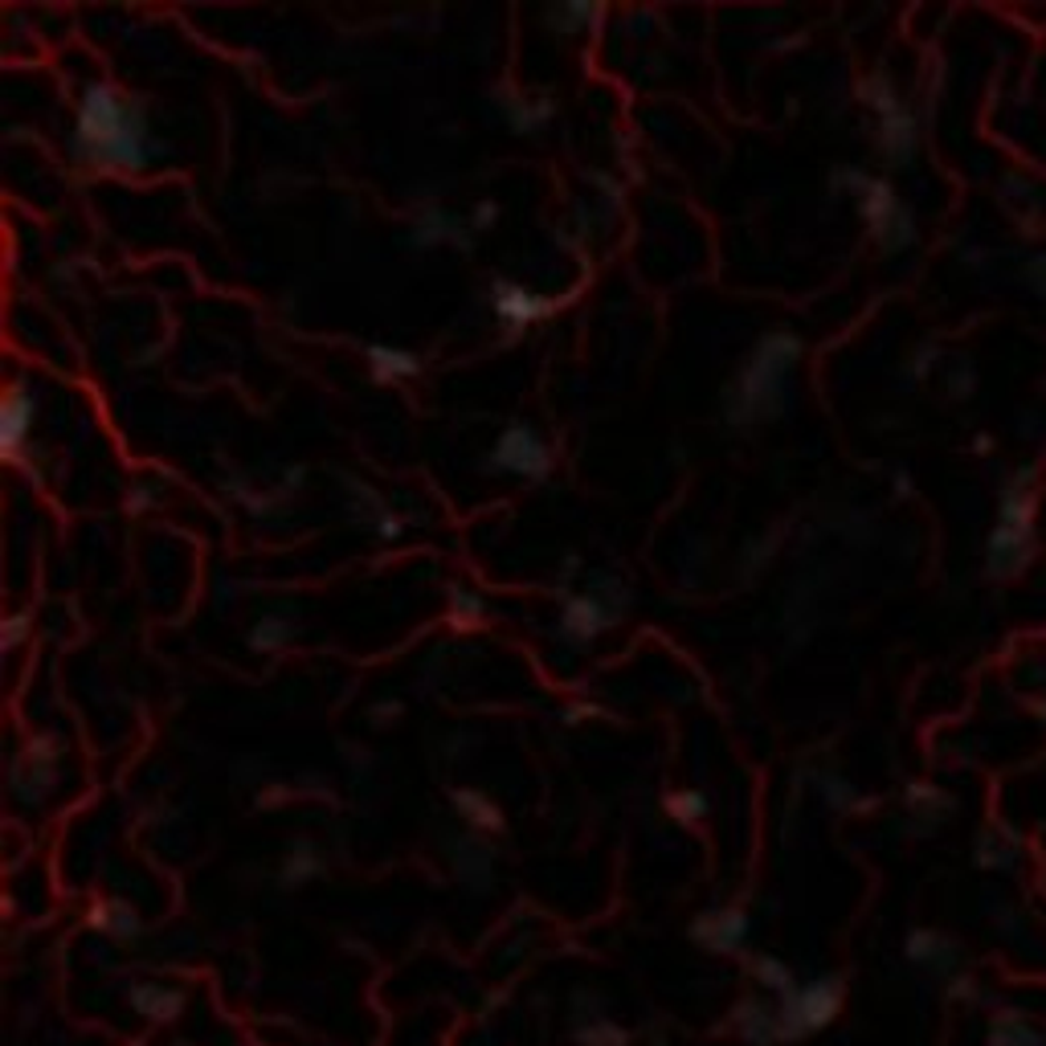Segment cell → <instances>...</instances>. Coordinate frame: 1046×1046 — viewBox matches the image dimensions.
Instances as JSON below:
<instances>
[{"label":"cell","mask_w":1046,"mask_h":1046,"mask_svg":"<svg viewBox=\"0 0 1046 1046\" xmlns=\"http://www.w3.org/2000/svg\"><path fill=\"white\" fill-rule=\"evenodd\" d=\"M75 156L95 173H144L151 160V131L144 102L127 99L111 82H87L75 111Z\"/></svg>","instance_id":"1"},{"label":"cell","mask_w":1046,"mask_h":1046,"mask_svg":"<svg viewBox=\"0 0 1046 1046\" xmlns=\"http://www.w3.org/2000/svg\"><path fill=\"white\" fill-rule=\"evenodd\" d=\"M801 360V340L798 332L773 328L764 332L752 348L749 364L740 369V377L727 389V421L736 430H756L764 421H773L789 401V377L798 372Z\"/></svg>","instance_id":"2"},{"label":"cell","mask_w":1046,"mask_h":1046,"mask_svg":"<svg viewBox=\"0 0 1046 1046\" xmlns=\"http://www.w3.org/2000/svg\"><path fill=\"white\" fill-rule=\"evenodd\" d=\"M842 1001H847L842 977H813V981L798 985L781 1001V1043H801V1038L825 1030L842 1014Z\"/></svg>","instance_id":"3"},{"label":"cell","mask_w":1046,"mask_h":1046,"mask_svg":"<svg viewBox=\"0 0 1046 1046\" xmlns=\"http://www.w3.org/2000/svg\"><path fill=\"white\" fill-rule=\"evenodd\" d=\"M602 580H605V589L577 593V597H568L565 602V614H560V638H565L568 646H589V642H597L605 629L614 626L617 614H626L629 589L614 577H602Z\"/></svg>","instance_id":"4"},{"label":"cell","mask_w":1046,"mask_h":1046,"mask_svg":"<svg viewBox=\"0 0 1046 1046\" xmlns=\"http://www.w3.org/2000/svg\"><path fill=\"white\" fill-rule=\"evenodd\" d=\"M842 180L854 185L859 209H862V217H867V225H871L879 250H887V254L908 250L911 237H916V229H911V213L899 205V197L891 193V185H887V180H871V176H859V173H847Z\"/></svg>","instance_id":"5"},{"label":"cell","mask_w":1046,"mask_h":1046,"mask_svg":"<svg viewBox=\"0 0 1046 1046\" xmlns=\"http://www.w3.org/2000/svg\"><path fill=\"white\" fill-rule=\"evenodd\" d=\"M487 458H491L487 467H491L495 475H511V479H524V482H540L553 475V450H548V442L540 438V430L528 426V421H511V426L495 438Z\"/></svg>","instance_id":"6"},{"label":"cell","mask_w":1046,"mask_h":1046,"mask_svg":"<svg viewBox=\"0 0 1046 1046\" xmlns=\"http://www.w3.org/2000/svg\"><path fill=\"white\" fill-rule=\"evenodd\" d=\"M1030 519H1034V495L1014 487V491L1001 499V524L989 536V573L997 577H1009L1026 565L1030 556Z\"/></svg>","instance_id":"7"},{"label":"cell","mask_w":1046,"mask_h":1046,"mask_svg":"<svg viewBox=\"0 0 1046 1046\" xmlns=\"http://www.w3.org/2000/svg\"><path fill=\"white\" fill-rule=\"evenodd\" d=\"M58 769H62V740L50 736V732H41V736L29 740L26 756H21V764L13 769L17 801L38 805V801L50 798L53 785H58Z\"/></svg>","instance_id":"8"},{"label":"cell","mask_w":1046,"mask_h":1046,"mask_svg":"<svg viewBox=\"0 0 1046 1046\" xmlns=\"http://www.w3.org/2000/svg\"><path fill=\"white\" fill-rule=\"evenodd\" d=\"M556 307H560V303H556L553 295H540V291H531V286H524V283H511V278H499V283L491 286L495 320L504 323L511 335L544 323Z\"/></svg>","instance_id":"9"},{"label":"cell","mask_w":1046,"mask_h":1046,"mask_svg":"<svg viewBox=\"0 0 1046 1046\" xmlns=\"http://www.w3.org/2000/svg\"><path fill=\"white\" fill-rule=\"evenodd\" d=\"M749 932H752L749 911L732 908V903H724V908H707L691 920V940H695L703 952H715V957H732V952H740L744 940H749Z\"/></svg>","instance_id":"10"},{"label":"cell","mask_w":1046,"mask_h":1046,"mask_svg":"<svg viewBox=\"0 0 1046 1046\" xmlns=\"http://www.w3.org/2000/svg\"><path fill=\"white\" fill-rule=\"evenodd\" d=\"M33 421H38V397L17 381L4 393V405H0V446H4L9 462H21V450H26L29 433H33Z\"/></svg>","instance_id":"11"},{"label":"cell","mask_w":1046,"mask_h":1046,"mask_svg":"<svg viewBox=\"0 0 1046 1046\" xmlns=\"http://www.w3.org/2000/svg\"><path fill=\"white\" fill-rule=\"evenodd\" d=\"M127 1006L136 1009L144 1021L164 1026V1021H176L180 1014H185L188 994L185 989H176V985H164V981H136V985H127Z\"/></svg>","instance_id":"12"},{"label":"cell","mask_w":1046,"mask_h":1046,"mask_svg":"<svg viewBox=\"0 0 1046 1046\" xmlns=\"http://www.w3.org/2000/svg\"><path fill=\"white\" fill-rule=\"evenodd\" d=\"M732 1030L749 1046H781V1006H769L764 997H744L732 1009Z\"/></svg>","instance_id":"13"},{"label":"cell","mask_w":1046,"mask_h":1046,"mask_svg":"<svg viewBox=\"0 0 1046 1046\" xmlns=\"http://www.w3.org/2000/svg\"><path fill=\"white\" fill-rule=\"evenodd\" d=\"M495 102H499L507 127L519 131V136H540L556 115V102L548 99V95H511V90L504 87Z\"/></svg>","instance_id":"14"},{"label":"cell","mask_w":1046,"mask_h":1046,"mask_svg":"<svg viewBox=\"0 0 1046 1046\" xmlns=\"http://www.w3.org/2000/svg\"><path fill=\"white\" fill-rule=\"evenodd\" d=\"M903 957H908L911 965H920V969L948 972L952 965H957L960 948H957V940H948L945 932L916 928V932H908V940H903Z\"/></svg>","instance_id":"15"},{"label":"cell","mask_w":1046,"mask_h":1046,"mask_svg":"<svg viewBox=\"0 0 1046 1046\" xmlns=\"http://www.w3.org/2000/svg\"><path fill=\"white\" fill-rule=\"evenodd\" d=\"M916 119H911V111L899 102L896 111H887V115H879V151H883L887 160L891 164H903L916 156Z\"/></svg>","instance_id":"16"},{"label":"cell","mask_w":1046,"mask_h":1046,"mask_svg":"<svg viewBox=\"0 0 1046 1046\" xmlns=\"http://www.w3.org/2000/svg\"><path fill=\"white\" fill-rule=\"evenodd\" d=\"M450 859H454V874L470 887V891H482V887L491 883L495 850L487 847L482 838H458L454 847H450Z\"/></svg>","instance_id":"17"},{"label":"cell","mask_w":1046,"mask_h":1046,"mask_svg":"<svg viewBox=\"0 0 1046 1046\" xmlns=\"http://www.w3.org/2000/svg\"><path fill=\"white\" fill-rule=\"evenodd\" d=\"M87 923L95 932L111 936V940H136L144 932V920H139V911L127 899H99L87 911Z\"/></svg>","instance_id":"18"},{"label":"cell","mask_w":1046,"mask_h":1046,"mask_svg":"<svg viewBox=\"0 0 1046 1046\" xmlns=\"http://www.w3.org/2000/svg\"><path fill=\"white\" fill-rule=\"evenodd\" d=\"M369 372H372V381H381V384H405V381H413V377H421V356L409 352V348L372 344Z\"/></svg>","instance_id":"19"},{"label":"cell","mask_w":1046,"mask_h":1046,"mask_svg":"<svg viewBox=\"0 0 1046 1046\" xmlns=\"http://www.w3.org/2000/svg\"><path fill=\"white\" fill-rule=\"evenodd\" d=\"M544 21L560 33V38H577V33H602L605 26V4H548Z\"/></svg>","instance_id":"20"},{"label":"cell","mask_w":1046,"mask_h":1046,"mask_svg":"<svg viewBox=\"0 0 1046 1046\" xmlns=\"http://www.w3.org/2000/svg\"><path fill=\"white\" fill-rule=\"evenodd\" d=\"M450 801H454L458 818L470 830H479V834H499L504 830V810L491 801V793H482V789H454Z\"/></svg>","instance_id":"21"},{"label":"cell","mask_w":1046,"mask_h":1046,"mask_svg":"<svg viewBox=\"0 0 1046 1046\" xmlns=\"http://www.w3.org/2000/svg\"><path fill=\"white\" fill-rule=\"evenodd\" d=\"M989 1046H1046V1030L1021 1009H1001L989 1026Z\"/></svg>","instance_id":"22"},{"label":"cell","mask_w":1046,"mask_h":1046,"mask_svg":"<svg viewBox=\"0 0 1046 1046\" xmlns=\"http://www.w3.org/2000/svg\"><path fill=\"white\" fill-rule=\"evenodd\" d=\"M323 874V850L311 842V838H299L295 847L283 854V867H278V883L283 887H303L311 879Z\"/></svg>","instance_id":"23"},{"label":"cell","mask_w":1046,"mask_h":1046,"mask_svg":"<svg viewBox=\"0 0 1046 1046\" xmlns=\"http://www.w3.org/2000/svg\"><path fill=\"white\" fill-rule=\"evenodd\" d=\"M749 972H752V981L761 985L764 994H776L781 1001H785V997L798 989V981H793V969H789L781 957H773V952H756V957L749 960Z\"/></svg>","instance_id":"24"},{"label":"cell","mask_w":1046,"mask_h":1046,"mask_svg":"<svg viewBox=\"0 0 1046 1046\" xmlns=\"http://www.w3.org/2000/svg\"><path fill=\"white\" fill-rule=\"evenodd\" d=\"M413 246H442V242H458V222L446 209L430 205L426 213H418L413 222Z\"/></svg>","instance_id":"25"},{"label":"cell","mask_w":1046,"mask_h":1046,"mask_svg":"<svg viewBox=\"0 0 1046 1046\" xmlns=\"http://www.w3.org/2000/svg\"><path fill=\"white\" fill-rule=\"evenodd\" d=\"M291 638H295V626H291L286 617L271 614V617H262V622H254V626H250L246 646L254 654H278Z\"/></svg>","instance_id":"26"},{"label":"cell","mask_w":1046,"mask_h":1046,"mask_svg":"<svg viewBox=\"0 0 1046 1046\" xmlns=\"http://www.w3.org/2000/svg\"><path fill=\"white\" fill-rule=\"evenodd\" d=\"M446 602H450V626L454 629H475L487 617V602L467 585H450Z\"/></svg>","instance_id":"27"},{"label":"cell","mask_w":1046,"mask_h":1046,"mask_svg":"<svg viewBox=\"0 0 1046 1046\" xmlns=\"http://www.w3.org/2000/svg\"><path fill=\"white\" fill-rule=\"evenodd\" d=\"M666 818L678 825H700L703 818H707V793H700V789H675V793H666Z\"/></svg>","instance_id":"28"},{"label":"cell","mask_w":1046,"mask_h":1046,"mask_svg":"<svg viewBox=\"0 0 1046 1046\" xmlns=\"http://www.w3.org/2000/svg\"><path fill=\"white\" fill-rule=\"evenodd\" d=\"M577 1043L580 1046H629V1034L617 1026V1021H609L597 1009V1014H589V1021H577Z\"/></svg>","instance_id":"29"},{"label":"cell","mask_w":1046,"mask_h":1046,"mask_svg":"<svg viewBox=\"0 0 1046 1046\" xmlns=\"http://www.w3.org/2000/svg\"><path fill=\"white\" fill-rule=\"evenodd\" d=\"M859 95H862V102H867L874 115H887V111H896V107H899V95H896V87H891V78H887V75L862 78Z\"/></svg>","instance_id":"30"},{"label":"cell","mask_w":1046,"mask_h":1046,"mask_svg":"<svg viewBox=\"0 0 1046 1046\" xmlns=\"http://www.w3.org/2000/svg\"><path fill=\"white\" fill-rule=\"evenodd\" d=\"M908 805H911V810L928 813V818L936 822V813L952 810V798H945V793H940V789H932V785H911L908 789Z\"/></svg>","instance_id":"31"},{"label":"cell","mask_w":1046,"mask_h":1046,"mask_svg":"<svg viewBox=\"0 0 1046 1046\" xmlns=\"http://www.w3.org/2000/svg\"><path fill=\"white\" fill-rule=\"evenodd\" d=\"M29 629H33V617H29V614H13L9 622H4V626H0V646L13 654L17 646L29 638Z\"/></svg>","instance_id":"32"},{"label":"cell","mask_w":1046,"mask_h":1046,"mask_svg":"<svg viewBox=\"0 0 1046 1046\" xmlns=\"http://www.w3.org/2000/svg\"><path fill=\"white\" fill-rule=\"evenodd\" d=\"M401 531H405V524H401V516H397V511H389V507H384V511H377V536H381V540H397Z\"/></svg>","instance_id":"33"},{"label":"cell","mask_w":1046,"mask_h":1046,"mask_svg":"<svg viewBox=\"0 0 1046 1046\" xmlns=\"http://www.w3.org/2000/svg\"><path fill=\"white\" fill-rule=\"evenodd\" d=\"M948 997H952V1001H977L972 977H952V981H948Z\"/></svg>","instance_id":"34"},{"label":"cell","mask_w":1046,"mask_h":1046,"mask_svg":"<svg viewBox=\"0 0 1046 1046\" xmlns=\"http://www.w3.org/2000/svg\"><path fill=\"white\" fill-rule=\"evenodd\" d=\"M495 217H499V205H491V201H482L479 209H475V217H470V229H475V234H482L487 225H495Z\"/></svg>","instance_id":"35"},{"label":"cell","mask_w":1046,"mask_h":1046,"mask_svg":"<svg viewBox=\"0 0 1046 1046\" xmlns=\"http://www.w3.org/2000/svg\"><path fill=\"white\" fill-rule=\"evenodd\" d=\"M825 798L834 801V805H854V789L842 785V781H825Z\"/></svg>","instance_id":"36"},{"label":"cell","mask_w":1046,"mask_h":1046,"mask_svg":"<svg viewBox=\"0 0 1046 1046\" xmlns=\"http://www.w3.org/2000/svg\"><path fill=\"white\" fill-rule=\"evenodd\" d=\"M156 499H160V495H156V487H136V495L127 499V511H148Z\"/></svg>","instance_id":"37"},{"label":"cell","mask_w":1046,"mask_h":1046,"mask_svg":"<svg viewBox=\"0 0 1046 1046\" xmlns=\"http://www.w3.org/2000/svg\"><path fill=\"white\" fill-rule=\"evenodd\" d=\"M397 715H401V703H393V700H384V703L372 707V720H377V724H389V720H397Z\"/></svg>","instance_id":"38"},{"label":"cell","mask_w":1046,"mask_h":1046,"mask_svg":"<svg viewBox=\"0 0 1046 1046\" xmlns=\"http://www.w3.org/2000/svg\"><path fill=\"white\" fill-rule=\"evenodd\" d=\"M565 715H568V724H580L585 715H597V707H593V703H577V707H568Z\"/></svg>","instance_id":"39"},{"label":"cell","mask_w":1046,"mask_h":1046,"mask_svg":"<svg viewBox=\"0 0 1046 1046\" xmlns=\"http://www.w3.org/2000/svg\"><path fill=\"white\" fill-rule=\"evenodd\" d=\"M1043 715H1046V707H1043Z\"/></svg>","instance_id":"40"}]
</instances>
